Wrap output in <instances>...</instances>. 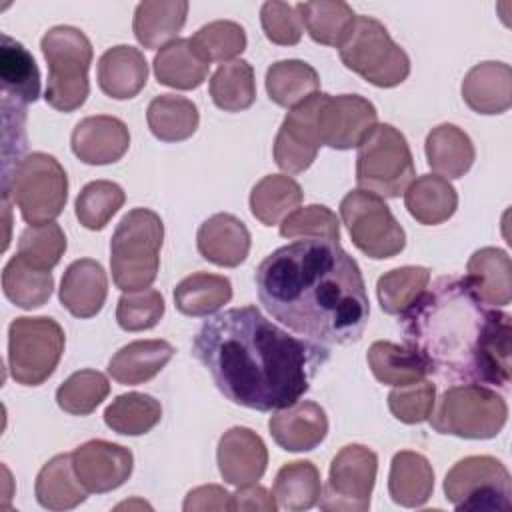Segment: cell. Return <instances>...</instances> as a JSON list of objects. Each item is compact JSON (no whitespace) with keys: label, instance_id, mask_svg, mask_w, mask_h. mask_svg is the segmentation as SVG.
Listing matches in <instances>:
<instances>
[{"label":"cell","instance_id":"obj_20","mask_svg":"<svg viewBox=\"0 0 512 512\" xmlns=\"http://www.w3.org/2000/svg\"><path fill=\"white\" fill-rule=\"evenodd\" d=\"M196 246L204 260L234 268L240 266L250 252V232L234 214L218 212L200 224Z\"/></svg>","mask_w":512,"mask_h":512},{"label":"cell","instance_id":"obj_14","mask_svg":"<svg viewBox=\"0 0 512 512\" xmlns=\"http://www.w3.org/2000/svg\"><path fill=\"white\" fill-rule=\"evenodd\" d=\"M376 124V106L360 94H324L316 116L322 146L334 150L356 148Z\"/></svg>","mask_w":512,"mask_h":512},{"label":"cell","instance_id":"obj_24","mask_svg":"<svg viewBox=\"0 0 512 512\" xmlns=\"http://www.w3.org/2000/svg\"><path fill=\"white\" fill-rule=\"evenodd\" d=\"M510 256L502 248L476 250L466 264V280L482 302L492 308L508 306L512 300Z\"/></svg>","mask_w":512,"mask_h":512},{"label":"cell","instance_id":"obj_28","mask_svg":"<svg viewBox=\"0 0 512 512\" xmlns=\"http://www.w3.org/2000/svg\"><path fill=\"white\" fill-rule=\"evenodd\" d=\"M428 166L442 178H462L476 160L470 136L456 124H438L424 142Z\"/></svg>","mask_w":512,"mask_h":512},{"label":"cell","instance_id":"obj_13","mask_svg":"<svg viewBox=\"0 0 512 512\" xmlns=\"http://www.w3.org/2000/svg\"><path fill=\"white\" fill-rule=\"evenodd\" d=\"M378 456L364 444L344 446L330 464L318 506L326 512H364L370 508Z\"/></svg>","mask_w":512,"mask_h":512},{"label":"cell","instance_id":"obj_12","mask_svg":"<svg viewBox=\"0 0 512 512\" xmlns=\"http://www.w3.org/2000/svg\"><path fill=\"white\" fill-rule=\"evenodd\" d=\"M340 216L352 244L368 258H394L406 246L404 228L378 194L360 188L348 192L340 202Z\"/></svg>","mask_w":512,"mask_h":512},{"label":"cell","instance_id":"obj_32","mask_svg":"<svg viewBox=\"0 0 512 512\" xmlns=\"http://www.w3.org/2000/svg\"><path fill=\"white\" fill-rule=\"evenodd\" d=\"M154 76L160 84L176 90H194L204 84L210 64L202 60L188 38H176L154 56Z\"/></svg>","mask_w":512,"mask_h":512},{"label":"cell","instance_id":"obj_33","mask_svg":"<svg viewBox=\"0 0 512 512\" xmlns=\"http://www.w3.org/2000/svg\"><path fill=\"white\" fill-rule=\"evenodd\" d=\"M272 496L276 508L288 512L310 510L322 496L320 472L310 460H294L284 464L274 480Z\"/></svg>","mask_w":512,"mask_h":512},{"label":"cell","instance_id":"obj_26","mask_svg":"<svg viewBox=\"0 0 512 512\" xmlns=\"http://www.w3.org/2000/svg\"><path fill=\"white\" fill-rule=\"evenodd\" d=\"M190 4L186 0H144L134 10L132 30L136 40L148 48H164L174 42L186 24Z\"/></svg>","mask_w":512,"mask_h":512},{"label":"cell","instance_id":"obj_31","mask_svg":"<svg viewBox=\"0 0 512 512\" xmlns=\"http://www.w3.org/2000/svg\"><path fill=\"white\" fill-rule=\"evenodd\" d=\"M34 492L38 504L48 510H72L88 496V490L74 472L72 454L50 458L36 476Z\"/></svg>","mask_w":512,"mask_h":512},{"label":"cell","instance_id":"obj_35","mask_svg":"<svg viewBox=\"0 0 512 512\" xmlns=\"http://www.w3.org/2000/svg\"><path fill=\"white\" fill-rule=\"evenodd\" d=\"M146 122L158 140L182 142L196 132L200 114L192 100L178 94H160L148 104Z\"/></svg>","mask_w":512,"mask_h":512},{"label":"cell","instance_id":"obj_40","mask_svg":"<svg viewBox=\"0 0 512 512\" xmlns=\"http://www.w3.org/2000/svg\"><path fill=\"white\" fill-rule=\"evenodd\" d=\"M4 296L18 308L32 310L46 304L54 290V278L46 270L30 266L18 254L12 256L2 270Z\"/></svg>","mask_w":512,"mask_h":512},{"label":"cell","instance_id":"obj_50","mask_svg":"<svg viewBox=\"0 0 512 512\" xmlns=\"http://www.w3.org/2000/svg\"><path fill=\"white\" fill-rule=\"evenodd\" d=\"M436 404V384L418 380L406 386H394L388 394V408L392 416L404 424L426 422Z\"/></svg>","mask_w":512,"mask_h":512},{"label":"cell","instance_id":"obj_21","mask_svg":"<svg viewBox=\"0 0 512 512\" xmlns=\"http://www.w3.org/2000/svg\"><path fill=\"white\" fill-rule=\"evenodd\" d=\"M462 100L478 114H502L512 106V68L506 62L474 64L462 80Z\"/></svg>","mask_w":512,"mask_h":512},{"label":"cell","instance_id":"obj_46","mask_svg":"<svg viewBox=\"0 0 512 512\" xmlns=\"http://www.w3.org/2000/svg\"><path fill=\"white\" fill-rule=\"evenodd\" d=\"M126 194L122 186L110 180L88 182L76 196L74 212L78 222L88 230H102L122 208Z\"/></svg>","mask_w":512,"mask_h":512},{"label":"cell","instance_id":"obj_52","mask_svg":"<svg viewBox=\"0 0 512 512\" xmlns=\"http://www.w3.org/2000/svg\"><path fill=\"white\" fill-rule=\"evenodd\" d=\"M182 508L186 512H206V510H232V494L224 490L218 484H206L192 488L186 498Z\"/></svg>","mask_w":512,"mask_h":512},{"label":"cell","instance_id":"obj_51","mask_svg":"<svg viewBox=\"0 0 512 512\" xmlns=\"http://www.w3.org/2000/svg\"><path fill=\"white\" fill-rule=\"evenodd\" d=\"M260 24L266 38L280 46H294L302 38V20L296 6L286 2H264L260 8Z\"/></svg>","mask_w":512,"mask_h":512},{"label":"cell","instance_id":"obj_7","mask_svg":"<svg viewBox=\"0 0 512 512\" xmlns=\"http://www.w3.org/2000/svg\"><path fill=\"white\" fill-rule=\"evenodd\" d=\"M508 420L506 400L484 384L450 386L438 398L428 422L438 434L468 440H488L500 434Z\"/></svg>","mask_w":512,"mask_h":512},{"label":"cell","instance_id":"obj_25","mask_svg":"<svg viewBox=\"0 0 512 512\" xmlns=\"http://www.w3.org/2000/svg\"><path fill=\"white\" fill-rule=\"evenodd\" d=\"M166 340H134L122 346L108 362V374L124 386H138L152 380L174 356Z\"/></svg>","mask_w":512,"mask_h":512},{"label":"cell","instance_id":"obj_49","mask_svg":"<svg viewBox=\"0 0 512 512\" xmlns=\"http://www.w3.org/2000/svg\"><path fill=\"white\" fill-rule=\"evenodd\" d=\"M164 316V298L154 288L124 292L118 298L116 322L126 332H142L154 328Z\"/></svg>","mask_w":512,"mask_h":512},{"label":"cell","instance_id":"obj_27","mask_svg":"<svg viewBox=\"0 0 512 512\" xmlns=\"http://www.w3.org/2000/svg\"><path fill=\"white\" fill-rule=\"evenodd\" d=\"M434 490V470L426 456L400 450L390 462L388 494L404 508L424 506Z\"/></svg>","mask_w":512,"mask_h":512},{"label":"cell","instance_id":"obj_34","mask_svg":"<svg viewBox=\"0 0 512 512\" xmlns=\"http://www.w3.org/2000/svg\"><path fill=\"white\" fill-rule=\"evenodd\" d=\"M296 12L310 38L324 46H340L350 34L356 14L352 6L342 0H314L298 2Z\"/></svg>","mask_w":512,"mask_h":512},{"label":"cell","instance_id":"obj_39","mask_svg":"<svg viewBox=\"0 0 512 512\" xmlns=\"http://www.w3.org/2000/svg\"><path fill=\"white\" fill-rule=\"evenodd\" d=\"M318 88V72L304 60H280L266 70L268 98L282 108L298 106Z\"/></svg>","mask_w":512,"mask_h":512},{"label":"cell","instance_id":"obj_6","mask_svg":"<svg viewBox=\"0 0 512 512\" xmlns=\"http://www.w3.org/2000/svg\"><path fill=\"white\" fill-rule=\"evenodd\" d=\"M2 192L18 206L26 224H46L66 206L68 176L52 154L32 152L4 176Z\"/></svg>","mask_w":512,"mask_h":512},{"label":"cell","instance_id":"obj_2","mask_svg":"<svg viewBox=\"0 0 512 512\" xmlns=\"http://www.w3.org/2000/svg\"><path fill=\"white\" fill-rule=\"evenodd\" d=\"M264 310L318 344H352L364 334L370 300L358 262L340 242L304 238L268 254L254 274Z\"/></svg>","mask_w":512,"mask_h":512},{"label":"cell","instance_id":"obj_53","mask_svg":"<svg viewBox=\"0 0 512 512\" xmlns=\"http://www.w3.org/2000/svg\"><path fill=\"white\" fill-rule=\"evenodd\" d=\"M232 510H260V512H274L276 500L274 496L260 484H246L238 486V490L232 494Z\"/></svg>","mask_w":512,"mask_h":512},{"label":"cell","instance_id":"obj_47","mask_svg":"<svg viewBox=\"0 0 512 512\" xmlns=\"http://www.w3.org/2000/svg\"><path fill=\"white\" fill-rule=\"evenodd\" d=\"M66 252L64 230L56 222L28 224L18 240V256L30 266L50 272Z\"/></svg>","mask_w":512,"mask_h":512},{"label":"cell","instance_id":"obj_23","mask_svg":"<svg viewBox=\"0 0 512 512\" xmlns=\"http://www.w3.org/2000/svg\"><path fill=\"white\" fill-rule=\"evenodd\" d=\"M148 82L144 54L128 44L108 48L98 60V86L114 100L134 98Z\"/></svg>","mask_w":512,"mask_h":512},{"label":"cell","instance_id":"obj_30","mask_svg":"<svg viewBox=\"0 0 512 512\" xmlns=\"http://www.w3.org/2000/svg\"><path fill=\"white\" fill-rule=\"evenodd\" d=\"M404 204L416 222L436 226L454 216L458 194L446 178L438 174H422L404 190Z\"/></svg>","mask_w":512,"mask_h":512},{"label":"cell","instance_id":"obj_29","mask_svg":"<svg viewBox=\"0 0 512 512\" xmlns=\"http://www.w3.org/2000/svg\"><path fill=\"white\" fill-rule=\"evenodd\" d=\"M0 80L2 100L26 106L40 96V70L32 54L8 34H2Z\"/></svg>","mask_w":512,"mask_h":512},{"label":"cell","instance_id":"obj_42","mask_svg":"<svg viewBox=\"0 0 512 512\" xmlns=\"http://www.w3.org/2000/svg\"><path fill=\"white\" fill-rule=\"evenodd\" d=\"M162 418L160 402L144 392H128L116 396L104 410L106 426L124 436H140L150 432Z\"/></svg>","mask_w":512,"mask_h":512},{"label":"cell","instance_id":"obj_17","mask_svg":"<svg viewBox=\"0 0 512 512\" xmlns=\"http://www.w3.org/2000/svg\"><path fill=\"white\" fill-rule=\"evenodd\" d=\"M220 476L232 486H246L262 478L268 466L264 440L246 426L226 430L216 448Z\"/></svg>","mask_w":512,"mask_h":512},{"label":"cell","instance_id":"obj_3","mask_svg":"<svg viewBox=\"0 0 512 512\" xmlns=\"http://www.w3.org/2000/svg\"><path fill=\"white\" fill-rule=\"evenodd\" d=\"M400 328L428 374L508 388L510 314L482 302L466 276H440L400 314Z\"/></svg>","mask_w":512,"mask_h":512},{"label":"cell","instance_id":"obj_36","mask_svg":"<svg viewBox=\"0 0 512 512\" xmlns=\"http://www.w3.org/2000/svg\"><path fill=\"white\" fill-rule=\"evenodd\" d=\"M300 184L286 174H268L250 192V212L264 226L280 224L302 204Z\"/></svg>","mask_w":512,"mask_h":512},{"label":"cell","instance_id":"obj_19","mask_svg":"<svg viewBox=\"0 0 512 512\" xmlns=\"http://www.w3.org/2000/svg\"><path fill=\"white\" fill-rule=\"evenodd\" d=\"M268 428L282 450L308 452L326 438L328 418L320 404L312 400H298L286 408L272 410Z\"/></svg>","mask_w":512,"mask_h":512},{"label":"cell","instance_id":"obj_5","mask_svg":"<svg viewBox=\"0 0 512 512\" xmlns=\"http://www.w3.org/2000/svg\"><path fill=\"white\" fill-rule=\"evenodd\" d=\"M48 64L44 100L58 112L78 110L88 94V70L92 64V44L88 36L74 26H54L40 40Z\"/></svg>","mask_w":512,"mask_h":512},{"label":"cell","instance_id":"obj_1","mask_svg":"<svg viewBox=\"0 0 512 512\" xmlns=\"http://www.w3.org/2000/svg\"><path fill=\"white\" fill-rule=\"evenodd\" d=\"M192 354L222 396L258 412L298 402L330 360L324 344L288 334L256 306L230 308L204 320Z\"/></svg>","mask_w":512,"mask_h":512},{"label":"cell","instance_id":"obj_41","mask_svg":"<svg viewBox=\"0 0 512 512\" xmlns=\"http://www.w3.org/2000/svg\"><path fill=\"white\" fill-rule=\"evenodd\" d=\"M212 102L224 112H242L256 100L254 68L242 60H230L216 68L210 78Z\"/></svg>","mask_w":512,"mask_h":512},{"label":"cell","instance_id":"obj_45","mask_svg":"<svg viewBox=\"0 0 512 512\" xmlns=\"http://www.w3.org/2000/svg\"><path fill=\"white\" fill-rule=\"evenodd\" d=\"M194 52L210 62H230L246 50V32L238 22L232 20H214L204 24L188 38Z\"/></svg>","mask_w":512,"mask_h":512},{"label":"cell","instance_id":"obj_44","mask_svg":"<svg viewBox=\"0 0 512 512\" xmlns=\"http://www.w3.org/2000/svg\"><path fill=\"white\" fill-rule=\"evenodd\" d=\"M110 394L108 378L98 370H78L56 390V404L74 416L92 414Z\"/></svg>","mask_w":512,"mask_h":512},{"label":"cell","instance_id":"obj_16","mask_svg":"<svg viewBox=\"0 0 512 512\" xmlns=\"http://www.w3.org/2000/svg\"><path fill=\"white\" fill-rule=\"evenodd\" d=\"M72 466L88 492L104 494L120 488L130 478L134 456L126 446L88 440L72 452Z\"/></svg>","mask_w":512,"mask_h":512},{"label":"cell","instance_id":"obj_43","mask_svg":"<svg viewBox=\"0 0 512 512\" xmlns=\"http://www.w3.org/2000/svg\"><path fill=\"white\" fill-rule=\"evenodd\" d=\"M430 270L424 266H400L382 274L376 282L380 308L386 314L400 316L428 288Z\"/></svg>","mask_w":512,"mask_h":512},{"label":"cell","instance_id":"obj_15","mask_svg":"<svg viewBox=\"0 0 512 512\" xmlns=\"http://www.w3.org/2000/svg\"><path fill=\"white\" fill-rule=\"evenodd\" d=\"M324 94L326 92H314L304 102L290 108L282 120L272 146L274 162L280 170L288 174H300L316 160V154L322 146L316 116Z\"/></svg>","mask_w":512,"mask_h":512},{"label":"cell","instance_id":"obj_38","mask_svg":"<svg viewBox=\"0 0 512 512\" xmlns=\"http://www.w3.org/2000/svg\"><path fill=\"white\" fill-rule=\"evenodd\" d=\"M368 368L374 378L388 386H406L428 376L426 364L408 346L378 340L368 348Z\"/></svg>","mask_w":512,"mask_h":512},{"label":"cell","instance_id":"obj_37","mask_svg":"<svg viewBox=\"0 0 512 512\" xmlns=\"http://www.w3.org/2000/svg\"><path fill=\"white\" fill-rule=\"evenodd\" d=\"M232 298V284L226 276L194 272L174 288V306L186 316H210Z\"/></svg>","mask_w":512,"mask_h":512},{"label":"cell","instance_id":"obj_8","mask_svg":"<svg viewBox=\"0 0 512 512\" xmlns=\"http://www.w3.org/2000/svg\"><path fill=\"white\" fill-rule=\"evenodd\" d=\"M416 176L404 134L392 124H376L358 144L356 184L380 198H398Z\"/></svg>","mask_w":512,"mask_h":512},{"label":"cell","instance_id":"obj_18","mask_svg":"<svg viewBox=\"0 0 512 512\" xmlns=\"http://www.w3.org/2000/svg\"><path fill=\"white\" fill-rule=\"evenodd\" d=\"M70 146L74 156L84 164H114L128 152L130 132L116 116H86L74 126Z\"/></svg>","mask_w":512,"mask_h":512},{"label":"cell","instance_id":"obj_22","mask_svg":"<svg viewBox=\"0 0 512 512\" xmlns=\"http://www.w3.org/2000/svg\"><path fill=\"white\" fill-rule=\"evenodd\" d=\"M60 302L76 318L96 316L108 296V276L92 258L74 260L60 282Z\"/></svg>","mask_w":512,"mask_h":512},{"label":"cell","instance_id":"obj_10","mask_svg":"<svg viewBox=\"0 0 512 512\" xmlns=\"http://www.w3.org/2000/svg\"><path fill=\"white\" fill-rule=\"evenodd\" d=\"M66 346L62 326L48 316H22L8 326V370L22 386H40L56 370Z\"/></svg>","mask_w":512,"mask_h":512},{"label":"cell","instance_id":"obj_4","mask_svg":"<svg viewBox=\"0 0 512 512\" xmlns=\"http://www.w3.org/2000/svg\"><path fill=\"white\" fill-rule=\"evenodd\" d=\"M164 240L162 218L150 208H134L122 216L110 240L112 280L122 292L150 288L160 268Z\"/></svg>","mask_w":512,"mask_h":512},{"label":"cell","instance_id":"obj_11","mask_svg":"<svg viewBox=\"0 0 512 512\" xmlns=\"http://www.w3.org/2000/svg\"><path fill=\"white\" fill-rule=\"evenodd\" d=\"M446 500L460 512H510L512 480L494 456H466L444 478Z\"/></svg>","mask_w":512,"mask_h":512},{"label":"cell","instance_id":"obj_48","mask_svg":"<svg viewBox=\"0 0 512 512\" xmlns=\"http://www.w3.org/2000/svg\"><path fill=\"white\" fill-rule=\"evenodd\" d=\"M280 236L340 242V222L328 206L308 204L304 208H296L280 222Z\"/></svg>","mask_w":512,"mask_h":512},{"label":"cell","instance_id":"obj_9","mask_svg":"<svg viewBox=\"0 0 512 512\" xmlns=\"http://www.w3.org/2000/svg\"><path fill=\"white\" fill-rule=\"evenodd\" d=\"M342 64L378 88H394L410 74V58L386 26L372 16H356V22L338 46Z\"/></svg>","mask_w":512,"mask_h":512}]
</instances>
